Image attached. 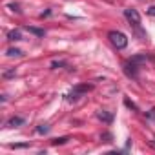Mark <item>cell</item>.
<instances>
[{
  "label": "cell",
  "instance_id": "obj_1",
  "mask_svg": "<svg viewBox=\"0 0 155 155\" xmlns=\"http://www.w3.org/2000/svg\"><path fill=\"white\" fill-rule=\"evenodd\" d=\"M124 17H126V20L130 22V26H133V29L137 31V35L140 37V40H144L146 38V33L140 29V15H139V11L137 9H124Z\"/></svg>",
  "mask_w": 155,
  "mask_h": 155
},
{
  "label": "cell",
  "instance_id": "obj_2",
  "mask_svg": "<svg viewBox=\"0 0 155 155\" xmlns=\"http://www.w3.org/2000/svg\"><path fill=\"white\" fill-rule=\"evenodd\" d=\"M91 90H93V84H79V86H75V88L68 93L66 101H68V102H77V101L81 99L82 93H88V91H91Z\"/></svg>",
  "mask_w": 155,
  "mask_h": 155
},
{
  "label": "cell",
  "instance_id": "obj_3",
  "mask_svg": "<svg viewBox=\"0 0 155 155\" xmlns=\"http://www.w3.org/2000/svg\"><path fill=\"white\" fill-rule=\"evenodd\" d=\"M108 38L110 42L117 48V49H124L128 46V37L122 33V31H110L108 33Z\"/></svg>",
  "mask_w": 155,
  "mask_h": 155
},
{
  "label": "cell",
  "instance_id": "obj_4",
  "mask_svg": "<svg viewBox=\"0 0 155 155\" xmlns=\"http://www.w3.org/2000/svg\"><path fill=\"white\" fill-rule=\"evenodd\" d=\"M122 69H124V73L130 77V79H137V73H139V66H137V62H133L131 58L128 60V62H124L122 64Z\"/></svg>",
  "mask_w": 155,
  "mask_h": 155
},
{
  "label": "cell",
  "instance_id": "obj_5",
  "mask_svg": "<svg viewBox=\"0 0 155 155\" xmlns=\"http://www.w3.org/2000/svg\"><path fill=\"white\" fill-rule=\"evenodd\" d=\"M97 119L102 120V122H106V124H110L113 120V115L108 113V111H104V110H101V111H97Z\"/></svg>",
  "mask_w": 155,
  "mask_h": 155
},
{
  "label": "cell",
  "instance_id": "obj_6",
  "mask_svg": "<svg viewBox=\"0 0 155 155\" xmlns=\"http://www.w3.org/2000/svg\"><path fill=\"white\" fill-rule=\"evenodd\" d=\"M8 40H9V42L22 40V33H20L18 29H13V31H9V33H8Z\"/></svg>",
  "mask_w": 155,
  "mask_h": 155
},
{
  "label": "cell",
  "instance_id": "obj_7",
  "mask_svg": "<svg viewBox=\"0 0 155 155\" xmlns=\"http://www.w3.org/2000/svg\"><path fill=\"white\" fill-rule=\"evenodd\" d=\"M22 124H24V119L22 117H11L8 120V126L9 128H17V126H22Z\"/></svg>",
  "mask_w": 155,
  "mask_h": 155
},
{
  "label": "cell",
  "instance_id": "obj_8",
  "mask_svg": "<svg viewBox=\"0 0 155 155\" xmlns=\"http://www.w3.org/2000/svg\"><path fill=\"white\" fill-rule=\"evenodd\" d=\"M26 29H28L29 33H33V35H37V37H44V35H46V33H44V29H38V28H29V26H28Z\"/></svg>",
  "mask_w": 155,
  "mask_h": 155
},
{
  "label": "cell",
  "instance_id": "obj_9",
  "mask_svg": "<svg viewBox=\"0 0 155 155\" xmlns=\"http://www.w3.org/2000/svg\"><path fill=\"white\" fill-rule=\"evenodd\" d=\"M48 131H49V126H48V124H38V126H37V133L46 135Z\"/></svg>",
  "mask_w": 155,
  "mask_h": 155
},
{
  "label": "cell",
  "instance_id": "obj_10",
  "mask_svg": "<svg viewBox=\"0 0 155 155\" xmlns=\"http://www.w3.org/2000/svg\"><path fill=\"white\" fill-rule=\"evenodd\" d=\"M8 57H22V51L17 48H11V49H8Z\"/></svg>",
  "mask_w": 155,
  "mask_h": 155
},
{
  "label": "cell",
  "instance_id": "obj_11",
  "mask_svg": "<svg viewBox=\"0 0 155 155\" xmlns=\"http://www.w3.org/2000/svg\"><path fill=\"white\" fill-rule=\"evenodd\" d=\"M64 66H68V64L62 62V60H53V62H51V68H53V69H58V68H64Z\"/></svg>",
  "mask_w": 155,
  "mask_h": 155
},
{
  "label": "cell",
  "instance_id": "obj_12",
  "mask_svg": "<svg viewBox=\"0 0 155 155\" xmlns=\"http://www.w3.org/2000/svg\"><path fill=\"white\" fill-rule=\"evenodd\" d=\"M66 142H68V137H60V139H53L51 140V144H55V146L57 144H66Z\"/></svg>",
  "mask_w": 155,
  "mask_h": 155
},
{
  "label": "cell",
  "instance_id": "obj_13",
  "mask_svg": "<svg viewBox=\"0 0 155 155\" xmlns=\"http://www.w3.org/2000/svg\"><path fill=\"white\" fill-rule=\"evenodd\" d=\"M124 104H126L128 108H131V110H135V111H139V108H137V106H135V104H133V102H131L130 99H124Z\"/></svg>",
  "mask_w": 155,
  "mask_h": 155
},
{
  "label": "cell",
  "instance_id": "obj_14",
  "mask_svg": "<svg viewBox=\"0 0 155 155\" xmlns=\"http://www.w3.org/2000/svg\"><path fill=\"white\" fill-rule=\"evenodd\" d=\"M101 139H104V142H111V139H113V137H111V133H102V135H101Z\"/></svg>",
  "mask_w": 155,
  "mask_h": 155
},
{
  "label": "cell",
  "instance_id": "obj_15",
  "mask_svg": "<svg viewBox=\"0 0 155 155\" xmlns=\"http://www.w3.org/2000/svg\"><path fill=\"white\" fill-rule=\"evenodd\" d=\"M15 73H17L15 69H11V71H6V73H4V77H6V79H9V77H13Z\"/></svg>",
  "mask_w": 155,
  "mask_h": 155
},
{
  "label": "cell",
  "instance_id": "obj_16",
  "mask_svg": "<svg viewBox=\"0 0 155 155\" xmlns=\"http://www.w3.org/2000/svg\"><path fill=\"white\" fill-rule=\"evenodd\" d=\"M9 8H11L13 11H17V13H20V8H18V4H9Z\"/></svg>",
  "mask_w": 155,
  "mask_h": 155
},
{
  "label": "cell",
  "instance_id": "obj_17",
  "mask_svg": "<svg viewBox=\"0 0 155 155\" xmlns=\"http://www.w3.org/2000/svg\"><path fill=\"white\" fill-rule=\"evenodd\" d=\"M26 146H28V144H11L9 148H26Z\"/></svg>",
  "mask_w": 155,
  "mask_h": 155
},
{
  "label": "cell",
  "instance_id": "obj_18",
  "mask_svg": "<svg viewBox=\"0 0 155 155\" xmlns=\"http://www.w3.org/2000/svg\"><path fill=\"white\" fill-rule=\"evenodd\" d=\"M148 117H151V119H155V110H151V111L148 113Z\"/></svg>",
  "mask_w": 155,
  "mask_h": 155
},
{
  "label": "cell",
  "instance_id": "obj_19",
  "mask_svg": "<svg viewBox=\"0 0 155 155\" xmlns=\"http://www.w3.org/2000/svg\"><path fill=\"white\" fill-rule=\"evenodd\" d=\"M148 13H150V15H155V8H150V9H148Z\"/></svg>",
  "mask_w": 155,
  "mask_h": 155
}]
</instances>
